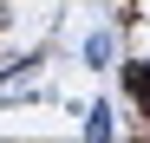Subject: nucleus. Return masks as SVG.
Returning a JSON list of instances; mask_svg holds the SVG:
<instances>
[{
    "mask_svg": "<svg viewBox=\"0 0 150 143\" xmlns=\"http://www.w3.org/2000/svg\"><path fill=\"white\" fill-rule=\"evenodd\" d=\"M124 78H131V98L150 111V59H137V65H124Z\"/></svg>",
    "mask_w": 150,
    "mask_h": 143,
    "instance_id": "obj_1",
    "label": "nucleus"
}]
</instances>
